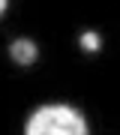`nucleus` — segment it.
I'll return each instance as SVG.
<instances>
[{
  "mask_svg": "<svg viewBox=\"0 0 120 135\" xmlns=\"http://www.w3.org/2000/svg\"><path fill=\"white\" fill-rule=\"evenodd\" d=\"M24 132L27 135H84L87 120L81 111L69 105H45L30 114Z\"/></svg>",
  "mask_w": 120,
  "mask_h": 135,
  "instance_id": "1",
  "label": "nucleus"
},
{
  "mask_svg": "<svg viewBox=\"0 0 120 135\" xmlns=\"http://www.w3.org/2000/svg\"><path fill=\"white\" fill-rule=\"evenodd\" d=\"M9 57L15 63H21V66H30V63L39 57V48H36V42H30V39H15V42L9 45Z\"/></svg>",
  "mask_w": 120,
  "mask_h": 135,
  "instance_id": "2",
  "label": "nucleus"
},
{
  "mask_svg": "<svg viewBox=\"0 0 120 135\" xmlns=\"http://www.w3.org/2000/svg\"><path fill=\"white\" fill-rule=\"evenodd\" d=\"M99 45H102V39L96 36V33H90V30L81 33V48L84 51H99Z\"/></svg>",
  "mask_w": 120,
  "mask_h": 135,
  "instance_id": "3",
  "label": "nucleus"
},
{
  "mask_svg": "<svg viewBox=\"0 0 120 135\" xmlns=\"http://www.w3.org/2000/svg\"><path fill=\"white\" fill-rule=\"evenodd\" d=\"M3 9H6V0H0V15H3Z\"/></svg>",
  "mask_w": 120,
  "mask_h": 135,
  "instance_id": "4",
  "label": "nucleus"
}]
</instances>
